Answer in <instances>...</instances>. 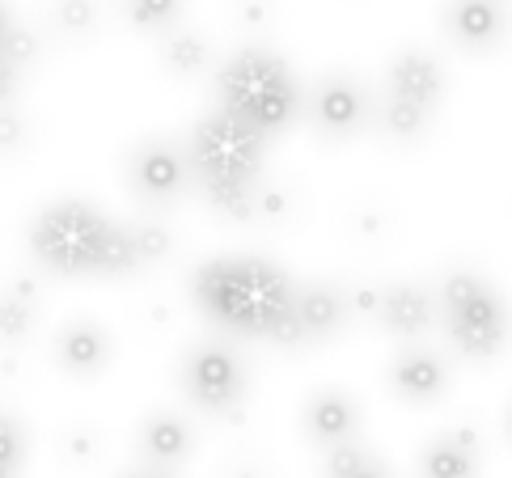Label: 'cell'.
Returning a JSON list of instances; mask_svg holds the SVG:
<instances>
[{"label":"cell","mask_w":512,"mask_h":478,"mask_svg":"<svg viewBox=\"0 0 512 478\" xmlns=\"http://www.w3.org/2000/svg\"><path fill=\"white\" fill-rule=\"evenodd\" d=\"M297 280L263 254H216L191 271V301L199 318L233 339H259L276 347H301Z\"/></svg>","instance_id":"6da1fadb"},{"label":"cell","mask_w":512,"mask_h":478,"mask_svg":"<svg viewBox=\"0 0 512 478\" xmlns=\"http://www.w3.org/2000/svg\"><path fill=\"white\" fill-rule=\"evenodd\" d=\"M30 254L56 280H127L140 271L132 225L106 216L89 199H56L30 220Z\"/></svg>","instance_id":"7a4b0ae2"},{"label":"cell","mask_w":512,"mask_h":478,"mask_svg":"<svg viewBox=\"0 0 512 478\" xmlns=\"http://www.w3.org/2000/svg\"><path fill=\"white\" fill-rule=\"evenodd\" d=\"M267 149L271 140L263 132L233 119L221 106H212L182 144L191 182L204 195V204L225 220H250L263 208Z\"/></svg>","instance_id":"3957f363"},{"label":"cell","mask_w":512,"mask_h":478,"mask_svg":"<svg viewBox=\"0 0 512 478\" xmlns=\"http://www.w3.org/2000/svg\"><path fill=\"white\" fill-rule=\"evenodd\" d=\"M216 106L250 123L267 140L284 136L301 119L305 94L292 64L271 47H242L216 68Z\"/></svg>","instance_id":"277c9868"},{"label":"cell","mask_w":512,"mask_h":478,"mask_svg":"<svg viewBox=\"0 0 512 478\" xmlns=\"http://www.w3.org/2000/svg\"><path fill=\"white\" fill-rule=\"evenodd\" d=\"M436 318H441L453 352L462 360H474V364L496 360L512 335L508 305L496 292V284L479 271H466V267L449 271L441 280V292H436Z\"/></svg>","instance_id":"5b68a950"},{"label":"cell","mask_w":512,"mask_h":478,"mask_svg":"<svg viewBox=\"0 0 512 478\" xmlns=\"http://www.w3.org/2000/svg\"><path fill=\"white\" fill-rule=\"evenodd\" d=\"M445 98V68L432 51L407 47L386 68V102H381V127L394 140H419L428 132Z\"/></svg>","instance_id":"8992f818"},{"label":"cell","mask_w":512,"mask_h":478,"mask_svg":"<svg viewBox=\"0 0 512 478\" xmlns=\"http://www.w3.org/2000/svg\"><path fill=\"white\" fill-rule=\"evenodd\" d=\"M178 385H182V398L208 419H237L246 394H250L246 364L225 339L195 343L191 352L182 356Z\"/></svg>","instance_id":"52a82bcc"},{"label":"cell","mask_w":512,"mask_h":478,"mask_svg":"<svg viewBox=\"0 0 512 478\" xmlns=\"http://www.w3.org/2000/svg\"><path fill=\"white\" fill-rule=\"evenodd\" d=\"M127 182L140 204L149 208H170L174 199L191 187V170H187V153L170 140H140L127 161Z\"/></svg>","instance_id":"ba28073f"},{"label":"cell","mask_w":512,"mask_h":478,"mask_svg":"<svg viewBox=\"0 0 512 478\" xmlns=\"http://www.w3.org/2000/svg\"><path fill=\"white\" fill-rule=\"evenodd\" d=\"M305 110H309V119H314V127L326 140H352L364 127V119H369V94L360 89L356 77L331 72V77H322L314 85Z\"/></svg>","instance_id":"9c48e42d"},{"label":"cell","mask_w":512,"mask_h":478,"mask_svg":"<svg viewBox=\"0 0 512 478\" xmlns=\"http://www.w3.org/2000/svg\"><path fill=\"white\" fill-rule=\"evenodd\" d=\"M369 314L377 318V326L386 330L390 339H419L428 335L432 322H436V297L424 284H411V280H394L381 292H373V309Z\"/></svg>","instance_id":"30bf717a"},{"label":"cell","mask_w":512,"mask_h":478,"mask_svg":"<svg viewBox=\"0 0 512 478\" xmlns=\"http://www.w3.org/2000/svg\"><path fill=\"white\" fill-rule=\"evenodd\" d=\"M390 390L394 398H402L407 407H424V402H436L445 390H449V369H445V360L428 352V347H419V343H407L402 352L394 356L390 364Z\"/></svg>","instance_id":"8fae6325"},{"label":"cell","mask_w":512,"mask_h":478,"mask_svg":"<svg viewBox=\"0 0 512 478\" xmlns=\"http://www.w3.org/2000/svg\"><path fill=\"white\" fill-rule=\"evenodd\" d=\"M301 424L318 449L347 445V440H360V402L343 390H318L305 402Z\"/></svg>","instance_id":"7c38bea8"},{"label":"cell","mask_w":512,"mask_h":478,"mask_svg":"<svg viewBox=\"0 0 512 478\" xmlns=\"http://www.w3.org/2000/svg\"><path fill=\"white\" fill-rule=\"evenodd\" d=\"M352 318V297L343 288L314 280L297 288V326H301V343H326L335 339L343 322Z\"/></svg>","instance_id":"4fadbf2b"},{"label":"cell","mask_w":512,"mask_h":478,"mask_svg":"<svg viewBox=\"0 0 512 478\" xmlns=\"http://www.w3.org/2000/svg\"><path fill=\"white\" fill-rule=\"evenodd\" d=\"M445 22L457 47L491 51V47H500L508 30V9H504V0H449Z\"/></svg>","instance_id":"5bb4252c"},{"label":"cell","mask_w":512,"mask_h":478,"mask_svg":"<svg viewBox=\"0 0 512 478\" xmlns=\"http://www.w3.org/2000/svg\"><path fill=\"white\" fill-rule=\"evenodd\" d=\"M136 445H140V453L149 457L157 470H170V466H182V462H187V457L195 453V432H191V424H187L182 415H174V411H153V415L140 424Z\"/></svg>","instance_id":"9a60e30c"},{"label":"cell","mask_w":512,"mask_h":478,"mask_svg":"<svg viewBox=\"0 0 512 478\" xmlns=\"http://www.w3.org/2000/svg\"><path fill=\"white\" fill-rule=\"evenodd\" d=\"M56 360L68 377H98L111 360V335L98 322H68L56 339Z\"/></svg>","instance_id":"2e32d148"},{"label":"cell","mask_w":512,"mask_h":478,"mask_svg":"<svg viewBox=\"0 0 512 478\" xmlns=\"http://www.w3.org/2000/svg\"><path fill=\"white\" fill-rule=\"evenodd\" d=\"M419 474L424 478H474L479 474V445L470 432H441L419 453Z\"/></svg>","instance_id":"e0dca14e"},{"label":"cell","mask_w":512,"mask_h":478,"mask_svg":"<svg viewBox=\"0 0 512 478\" xmlns=\"http://www.w3.org/2000/svg\"><path fill=\"white\" fill-rule=\"evenodd\" d=\"M208 60H212L208 43L199 39V34H191V30H174V34H166V43H161V64H166V72H174V77H182V81L199 77V72L208 68Z\"/></svg>","instance_id":"ac0fdd59"},{"label":"cell","mask_w":512,"mask_h":478,"mask_svg":"<svg viewBox=\"0 0 512 478\" xmlns=\"http://www.w3.org/2000/svg\"><path fill=\"white\" fill-rule=\"evenodd\" d=\"M322 478H390V470L377 462L373 449H364L360 440H347V445L326 449Z\"/></svg>","instance_id":"d6986e66"},{"label":"cell","mask_w":512,"mask_h":478,"mask_svg":"<svg viewBox=\"0 0 512 478\" xmlns=\"http://www.w3.org/2000/svg\"><path fill=\"white\" fill-rule=\"evenodd\" d=\"M30 326H34V297H30V288L17 284L9 292H0V343L17 347L30 335Z\"/></svg>","instance_id":"ffe728a7"},{"label":"cell","mask_w":512,"mask_h":478,"mask_svg":"<svg viewBox=\"0 0 512 478\" xmlns=\"http://www.w3.org/2000/svg\"><path fill=\"white\" fill-rule=\"evenodd\" d=\"M123 13L136 30H170L182 13V0H123Z\"/></svg>","instance_id":"44dd1931"},{"label":"cell","mask_w":512,"mask_h":478,"mask_svg":"<svg viewBox=\"0 0 512 478\" xmlns=\"http://www.w3.org/2000/svg\"><path fill=\"white\" fill-rule=\"evenodd\" d=\"M26 466V428L9 411H0V478H17Z\"/></svg>","instance_id":"7402d4cb"},{"label":"cell","mask_w":512,"mask_h":478,"mask_svg":"<svg viewBox=\"0 0 512 478\" xmlns=\"http://www.w3.org/2000/svg\"><path fill=\"white\" fill-rule=\"evenodd\" d=\"M132 237H136V254H140V263L149 267V263H157V259H166L170 254V246H174V237H170V229L161 225V220H136L132 225Z\"/></svg>","instance_id":"603a6c76"},{"label":"cell","mask_w":512,"mask_h":478,"mask_svg":"<svg viewBox=\"0 0 512 478\" xmlns=\"http://www.w3.org/2000/svg\"><path fill=\"white\" fill-rule=\"evenodd\" d=\"M30 51H34L30 34L17 30V26H13V17L5 13V5H0V55H13L17 64H26V60H30Z\"/></svg>","instance_id":"cb8c5ba5"},{"label":"cell","mask_w":512,"mask_h":478,"mask_svg":"<svg viewBox=\"0 0 512 478\" xmlns=\"http://www.w3.org/2000/svg\"><path fill=\"white\" fill-rule=\"evenodd\" d=\"M94 0H64L60 5V26L68 34H85V30H94Z\"/></svg>","instance_id":"d4e9b609"},{"label":"cell","mask_w":512,"mask_h":478,"mask_svg":"<svg viewBox=\"0 0 512 478\" xmlns=\"http://www.w3.org/2000/svg\"><path fill=\"white\" fill-rule=\"evenodd\" d=\"M22 140H26V123L17 119L9 106H0V153L22 149Z\"/></svg>","instance_id":"484cf974"},{"label":"cell","mask_w":512,"mask_h":478,"mask_svg":"<svg viewBox=\"0 0 512 478\" xmlns=\"http://www.w3.org/2000/svg\"><path fill=\"white\" fill-rule=\"evenodd\" d=\"M123 478H174V474H170V470L149 466V470H132V474H123Z\"/></svg>","instance_id":"4316f807"},{"label":"cell","mask_w":512,"mask_h":478,"mask_svg":"<svg viewBox=\"0 0 512 478\" xmlns=\"http://www.w3.org/2000/svg\"><path fill=\"white\" fill-rule=\"evenodd\" d=\"M233 478H259V474H254V470H237Z\"/></svg>","instance_id":"83f0119b"},{"label":"cell","mask_w":512,"mask_h":478,"mask_svg":"<svg viewBox=\"0 0 512 478\" xmlns=\"http://www.w3.org/2000/svg\"><path fill=\"white\" fill-rule=\"evenodd\" d=\"M508 436H512V419H508Z\"/></svg>","instance_id":"f1b7e54d"}]
</instances>
